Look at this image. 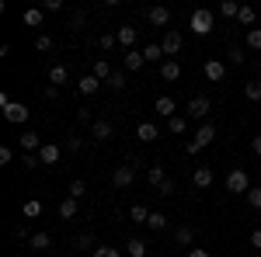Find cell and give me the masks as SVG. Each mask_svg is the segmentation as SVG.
<instances>
[{
  "label": "cell",
  "mask_w": 261,
  "mask_h": 257,
  "mask_svg": "<svg viewBox=\"0 0 261 257\" xmlns=\"http://www.w3.org/2000/svg\"><path fill=\"white\" fill-rule=\"evenodd\" d=\"M84 191H87V184H84L81 178H73V181H70V198H77V202H81Z\"/></svg>",
  "instance_id": "ab89813d"
},
{
  "label": "cell",
  "mask_w": 261,
  "mask_h": 257,
  "mask_svg": "<svg viewBox=\"0 0 261 257\" xmlns=\"http://www.w3.org/2000/svg\"><path fill=\"white\" fill-rule=\"evenodd\" d=\"M157 191H161V198H167V195H174V181L167 178V181H164V184H161V188H157Z\"/></svg>",
  "instance_id": "f5cc1de1"
},
{
  "label": "cell",
  "mask_w": 261,
  "mask_h": 257,
  "mask_svg": "<svg viewBox=\"0 0 261 257\" xmlns=\"http://www.w3.org/2000/svg\"><path fill=\"white\" fill-rule=\"evenodd\" d=\"M136 35H140V28H133V24H122V28H115V39H119V45L125 49V52L136 45Z\"/></svg>",
  "instance_id": "7c38bea8"
},
{
  "label": "cell",
  "mask_w": 261,
  "mask_h": 257,
  "mask_svg": "<svg viewBox=\"0 0 261 257\" xmlns=\"http://www.w3.org/2000/svg\"><path fill=\"white\" fill-rule=\"evenodd\" d=\"M247 205H251V209H261V184H251V191H247Z\"/></svg>",
  "instance_id": "f35d334b"
},
{
  "label": "cell",
  "mask_w": 261,
  "mask_h": 257,
  "mask_svg": "<svg viewBox=\"0 0 261 257\" xmlns=\"http://www.w3.org/2000/svg\"><path fill=\"white\" fill-rule=\"evenodd\" d=\"M136 167H140V160H133V163H122V167H115V170H112V184H115L119 191L133 188V184H136Z\"/></svg>",
  "instance_id": "3957f363"
},
{
  "label": "cell",
  "mask_w": 261,
  "mask_h": 257,
  "mask_svg": "<svg viewBox=\"0 0 261 257\" xmlns=\"http://www.w3.org/2000/svg\"><path fill=\"white\" fill-rule=\"evenodd\" d=\"M258 174H261V170H258Z\"/></svg>",
  "instance_id": "680465c9"
},
{
  "label": "cell",
  "mask_w": 261,
  "mask_h": 257,
  "mask_svg": "<svg viewBox=\"0 0 261 257\" xmlns=\"http://www.w3.org/2000/svg\"><path fill=\"white\" fill-rule=\"evenodd\" d=\"M181 45H185V39H181V32H174V28H167V32H164V39H161L164 56H178V52H181Z\"/></svg>",
  "instance_id": "5b68a950"
},
{
  "label": "cell",
  "mask_w": 261,
  "mask_h": 257,
  "mask_svg": "<svg viewBox=\"0 0 261 257\" xmlns=\"http://www.w3.org/2000/svg\"><path fill=\"white\" fill-rule=\"evenodd\" d=\"M174 240H178L181 247H192V240H195V230H192V226H178V230H174Z\"/></svg>",
  "instance_id": "f1b7e54d"
},
{
  "label": "cell",
  "mask_w": 261,
  "mask_h": 257,
  "mask_svg": "<svg viewBox=\"0 0 261 257\" xmlns=\"http://www.w3.org/2000/svg\"><path fill=\"white\" fill-rule=\"evenodd\" d=\"M21 216H24V219H39V216H42V202H39V198L21 202Z\"/></svg>",
  "instance_id": "7402d4cb"
},
{
  "label": "cell",
  "mask_w": 261,
  "mask_h": 257,
  "mask_svg": "<svg viewBox=\"0 0 261 257\" xmlns=\"http://www.w3.org/2000/svg\"><path fill=\"white\" fill-rule=\"evenodd\" d=\"M213 139H216V125H213V122H202V129L195 132V139L185 146V153H188V157H195V153H199V150H205Z\"/></svg>",
  "instance_id": "7a4b0ae2"
},
{
  "label": "cell",
  "mask_w": 261,
  "mask_h": 257,
  "mask_svg": "<svg viewBox=\"0 0 261 257\" xmlns=\"http://www.w3.org/2000/svg\"><path fill=\"white\" fill-rule=\"evenodd\" d=\"M251 247L261 250V230H251Z\"/></svg>",
  "instance_id": "9f6ffc18"
},
{
  "label": "cell",
  "mask_w": 261,
  "mask_h": 257,
  "mask_svg": "<svg viewBox=\"0 0 261 257\" xmlns=\"http://www.w3.org/2000/svg\"><path fill=\"white\" fill-rule=\"evenodd\" d=\"M164 226H167V216H164V212H150V219H146V230H153V233H161Z\"/></svg>",
  "instance_id": "4dcf8cb0"
},
{
  "label": "cell",
  "mask_w": 261,
  "mask_h": 257,
  "mask_svg": "<svg viewBox=\"0 0 261 257\" xmlns=\"http://www.w3.org/2000/svg\"><path fill=\"white\" fill-rule=\"evenodd\" d=\"M39 163H42L39 153H24V157H21V167H24V170H35Z\"/></svg>",
  "instance_id": "ee69618b"
},
{
  "label": "cell",
  "mask_w": 261,
  "mask_h": 257,
  "mask_svg": "<svg viewBox=\"0 0 261 257\" xmlns=\"http://www.w3.org/2000/svg\"><path fill=\"white\" fill-rule=\"evenodd\" d=\"M77 205H81L77 198H70V195H66V198L60 202V216H63V219H73V216H77Z\"/></svg>",
  "instance_id": "4316f807"
},
{
  "label": "cell",
  "mask_w": 261,
  "mask_h": 257,
  "mask_svg": "<svg viewBox=\"0 0 261 257\" xmlns=\"http://www.w3.org/2000/svg\"><path fill=\"white\" fill-rule=\"evenodd\" d=\"M146 21H150L153 28H167V24H171V11H167L164 4H157V7L146 11Z\"/></svg>",
  "instance_id": "30bf717a"
},
{
  "label": "cell",
  "mask_w": 261,
  "mask_h": 257,
  "mask_svg": "<svg viewBox=\"0 0 261 257\" xmlns=\"http://www.w3.org/2000/svg\"><path fill=\"white\" fill-rule=\"evenodd\" d=\"M185 257H213V254H209V250H202V247H188V254H185Z\"/></svg>",
  "instance_id": "11a10c76"
},
{
  "label": "cell",
  "mask_w": 261,
  "mask_h": 257,
  "mask_svg": "<svg viewBox=\"0 0 261 257\" xmlns=\"http://www.w3.org/2000/svg\"><path fill=\"white\" fill-rule=\"evenodd\" d=\"M60 157H63V146H56V142H45V146L39 150V160L45 163V167H56Z\"/></svg>",
  "instance_id": "4fadbf2b"
},
{
  "label": "cell",
  "mask_w": 261,
  "mask_h": 257,
  "mask_svg": "<svg viewBox=\"0 0 261 257\" xmlns=\"http://www.w3.org/2000/svg\"><path fill=\"white\" fill-rule=\"evenodd\" d=\"M146 181H150V184H153V188H161L164 181H167V174H164V167H161V163H157V167H150V170H146Z\"/></svg>",
  "instance_id": "d6a6232c"
},
{
  "label": "cell",
  "mask_w": 261,
  "mask_h": 257,
  "mask_svg": "<svg viewBox=\"0 0 261 257\" xmlns=\"http://www.w3.org/2000/svg\"><path fill=\"white\" fill-rule=\"evenodd\" d=\"M129 219L146 226V219H150V209H146V205H133V209H129Z\"/></svg>",
  "instance_id": "74e56055"
},
{
  "label": "cell",
  "mask_w": 261,
  "mask_h": 257,
  "mask_svg": "<svg viewBox=\"0 0 261 257\" xmlns=\"http://www.w3.org/2000/svg\"><path fill=\"white\" fill-rule=\"evenodd\" d=\"M226 191H230V195H247V191H251V174H247L244 167H233V170L226 174Z\"/></svg>",
  "instance_id": "277c9868"
},
{
  "label": "cell",
  "mask_w": 261,
  "mask_h": 257,
  "mask_svg": "<svg viewBox=\"0 0 261 257\" xmlns=\"http://www.w3.org/2000/svg\"><path fill=\"white\" fill-rule=\"evenodd\" d=\"M220 14H223V18H237V14H241V4H237V0H223Z\"/></svg>",
  "instance_id": "8d00e7d4"
},
{
  "label": "cell",
  "mask_w": 261,
  "mask_h": 257,
  "mask_svg": "<svg viewBox=\"0 0 261 257\" xmlns=\"http://www.w3.org/2000/svg\"><path fill=\"white\" fill-rule=\"evenodd\" d=\"M11 160H14V150H11V146H0V163H4V167H7V163H11Z\"/></svg>",
  "instance_id": "816d5d0a"
},
{
  "label": "cell",
  "mask_w": 261,
  "mask_h": 257,
  "mask_svg": "<svg viewBox=\"0 0 261 257\" xmlns=\"http://www.w3.org/2000/svg\"><path fill=\"white\" fill-rule=\"evenodd\" d=\"M105 87H108V91H125V70H115V73L108 77Z\"/></svg>",
  "instance_id": "1f68e13d"
},
{
  "label": "cell",
  "mask_w": 261,
  "mask_h": 257,
  "mask_svg": "<svg viewBox=\"0 0 261 257\" xmlns=\"http://www.w3.org/2000/svg\"><path fill=\"white\" fill-rule=\"evenodd\" d=\"M91 73H94V77H98L101 83H108V77H112L115 70H112V63H108V56H105V60H94V66H91Z\"/></svg>",
  "instance_id": "44dd1931"
},
{
  "label": "cell",
  "mask_w": 261,
  "mask_h": 257,
  "mask_svg": "<svg viewBox=\"0 0 261 257\" xmlns=\"http://www.w3.org/2000/svg\"><path fill=\"white\" fill-rule=\"evenodd\" d=\"M66 150H70V153H77V150H84V139L77 136V132H73V136L66 139Z\"/></svg>",
  "instance_id": "7dc6e473"
},
{
  "label": "cell",
  "mask_w": 261,
  "mask_h": 257,
  "mask_svg": "<svg viewBox=\"0 0 261 257\" xmlns=\"http://www.w3.org/2000/svg\"><path fill=\"white\" fill-rule=\"evenodd\" d=\"M136 139H140V142H153V139H161V129H157L153 122H140V125H136Z\"/></svg>",
  "instance_id": "9a60e30c"
},
{
  "label": "cell",
  "mask_w": 261,
  "mask_h": 257,
  "mask_svg": "<svg viewBox=\"0 0 261 257\" xmlns=\"http://www.w3.org/2000/svg\"><path fill=\"white\" fill-rule=\"evenodd\" d=\"M112 136H115V129H112L108 119H98L94 125H91V139H94V142H108Z\"/></svg>",
  "instance_id": "8fae6325"
},
{
  "label": "cell",
  "mask_w": 261,
  "mask_h": 257,
  "mask_svg": "<svg viewBox=\"0 0 261 257\" xmlns=\"http://www.w3.org/2000/svg\"><path fill=\"white\" fill-rule=\"evenodd\" d=\"M53 45H56V39H53L49 32H39V35H35V49H39V52H49Z\"/></svg>",
  "instance_id": "e575fe53"
},
{
  "label": "cell",
  "mask_w": 261,
  "mask_h": 257,
  "mask_svg": "<svg viewBox=\"0 0 261 257\" xmlns=\"http://www.w3.org/2000/svg\"><path fill=\"white\" fill-rule=\"evenodd\" d=\"M42 94H45V101H56V98H60V87H53V83H49Z\"/></svg>",
  "instance_id": "db71d44e"
},
{
  "label": "cell",
  "mask_w": 261,
  "mask_h": 257,
  "mask_svg": "<svg viewBox=\"0 0 261 257\" xmlns=\"http://www.w3.org/2000/svg\"><path fill=\"white\" fill-rule=\"evenodd\" d=\"M153 108H157V111H161L164 119H174V115H178V104H174V98H167V94H161V98H157V104H153Z\"/></svg>",
  "instance_id": "d6986e66"
},
{
  "label": "cell",
  "mask_w": 261,
  "mask_h": 257,
  "mask_svg": "<svg viewBox=\"0 0 261 257\" xmlns=\"http://www.w3.org/2000/svg\"><path fill=\"white\" fill-rule=\"evenodd\" d=\"M244 98L258 104L261 101V80H247V83H244Z\"/></svg>",
  "instance_id": "83f0119b"
},
{
  "label": "cell",
  "mask_w": 261,
  "mask_h": 257,
  "mask_svg": "<svg viewBox=\"0 0 261 257\" xmlns=\"http://www.w3.org/2000/svg\"><path fill=\"white\" fill-rule=\"evenodd\" d=\"M21 21H24L28 28H42V24H45V11H42V7H28V11L21 14Z\"/></svg>",
  "instance_id": "ac0fdd59"
},
{
  "label": "cell",
  "mask_w": 261,
  "mask_h": 257,
  "mask_svg": "<svg viewBox=\"0 0 261 257\" xmlns=\"http://www.w3.org/2000/svg\"><path fill=\"white\" fill-rule=\"evenodd\" d=\"M122 66H125V73H140L146 60H143V49H129L125 56H122Z\"/></svg>",
  "instance_id": "9c48e42d"
},
{
  "label": "cell",
  "mask_w": 261,
  "mask_h": 257,
  "mask_svg": "<svg viewBox=\"0 0 261 257\" xmlns=\"http://www.w3.org/2000/svg\"><path fill=\"white\" fill-rule=\"evenodd\" d=\"M143 60H146V63H164V49H161V42H150V45L143 49Z\"/></svg>",
  "instance_id": "cb8c5ba5"
},
{
  "label": "cell",
  "mask_w": 261,
  "mask_h": 257,
  "mask_svg": "<svg viewBox=\"0 0 261 257\" xmlns=\"http://www.w3.org/2000/svg\"><path fill=\"white\" fill-rule=\"evenodd\" d=\"M188 129V119L185 115H174V119H167V132H174V136H181Z\"/></svg>",
  "instance_id": "d590c367"
},
{
  "label": "cell",
  "mask_w": 261,
  "mask_h": 257,
  "mask_svg": "<svg viewBox=\"0 0 261 257\" xmlns=\"http://www.w3.org/2000/svg\"><path fill=\"white\" fill-rule=\"evenodd\" d=\"M209 111H213V101L205 98V94H199V98L188 101V119H205Z\"/></svg>",
  "instance_id": "ba28073f"
},
{
  "label": "cell",
  "mask_w": 261,
  "mask_h": 257,
  "mask_svg": "<svg viewBox=\"0 0 261 257\" xmlns=\"http://www.w3.org/2000/svg\"><path fill=\"white\" fill-rule=\"evenodd\" d=\"M202 73H205L209 83H223V80H226V63H223V60H205Z\"/></svg>",
  "instance_id": "8992f818"
},
{
  "label": "cell",
  "mask_w": 261,
  "mask_h": 257,
  "mask_svg": "<svg viewBox=\"0 0 261 257\" xmlns=\"http://www.w3.org/2000/svg\"><path fill=\"white\" fill-rule=\"evenodd\" d=\"M28 115H32V111H28V104H21V101H14V104H7V108H4V119L11 122V125H24Z\"/></svg>",
  "instance_id": "52a82bcc"
},
{
  "label": "cell",
  "mask_w": 261,
  "mask_h": 257,
  "mask_svg": "<svg viewBox=\"0 0 261 257\" xmlns=\"http://www.w3.org/2000/svg\"><path fill=\"white\" fill-rule=\"evenodd\" d=\"M101 49H105V52H112V49H115V45H119V39H115V32H105V35H101Z\"/></svg>",
  "instance_id": "60d3db41"
},
{
  "label": "cell",
  "mask_w": 261,
  "mask_h": 257,
  "mask_svg": "<svg viewBox=\"0 0 261 257\" xmlns=\"http://www.w3.org/2000/svg\"><path fill=\"white\" fill-rule=\"evenodd\" d=\"M213 178H216V174H213V167H195V174H192V184H195L199 191H205V188L213 184Z\"/></svg>",
  "instance_id": "2e32d148"
},
{
  "label": "cell",
  "mask_w": 261,
  "mask_h": 257,
  "mask_svg": "<svg viewBox=\"0 0 261 257\" xmlns=\"http://www.w3.org/2000/svg\"><path fill=\"white\" fill-rule=\"evenodd\" d=\"M39 7L45 11V14H60V11H63V0H42Z\"/></svg>",
  "instance_id": "7bdbcfd3"
},
{
  "label": "cell",
  "mask_w": 261,
  "mask_h": 257,
  "mask_svg": "<svg viewBox=\"0 0 261 257\" xmlns=\"http://www.w3.org/2000/svg\"><path fill=\"white\" fill-rule=\"evenodd\" d=\"M84 21H87V14H84V11H73V14H70V28H81Z\"/></svg>",
  "instance_id": "f907efd6"
},
{
  "label": "cell",
  "mask_w": 261,
  "mask_h": 257,
  "mask_svg": "<svg viewBox=\"0 0 261 257\" xmlns=\"http://www.w3.org/2000/svg\"><path fill=\"white\" fill-rule=\"evenodd\" d=\"M49 83H53V87H60V83H70V70H66L63 63L49 66Z\"/></svg>",
  "instance_id": "ffe728a7"
},
{
  "label": "cell",
  "mask_w": 261,
  "mask_h": 257,
  "mask_svg": "<svg viewBox=\"0 0 261 257\" xmlns=\"http://www.w3.org/2000/svg\"><path fill=\"white\" fill-rule=\"evenodd\" d=\"M11 237H14V240H32V233H28V226L21 222V226H14V230H11Z\"/></svg>",
  "instance_id": "c3c4849f"
},
{
  "label": "cell",
  "mask_w": 261,
  "mask_h": 257,
  "mask_svg": "<svg viewBox=\"0 0 261 257\" xmlns=\"http://www.w3.org/2000/svg\"><path fill=\"white\" fill-rule=\"evenodd\" d=\"M251 150H254V157H261V136L251 139Z\"/></svg>",
  "instance_id": "6f0895ef"
},
{
  "label": "cell",
  "mask_w": 261,
  "mask_h": 257,
  "mask_svg": "<svg viewBox=\"0 0 261 257\" xmlns=\"http://www.w3.org/2000/svg\"><path fill=\"white\" fill-rule=\"evenodd\" d=\"M77 91H81L84 98H91V94H98V91H101V80L94 77V73H84V77L77 80Z\"/></svg>",
  "instance_id": "5bb4252c"
},
{
  "label": "cell",
  "mask_w": 261,
  "mask_h": 257,
  "mask_svg": "<svg viewBox=\"0 0 261 257\" xmlns=\"http://www.w3.org/2000/svg\"><path fill=\"white\" fill-rule=\"evenodd\" d=\"M213 24H216V14H213L209 7H199V11H192V21H188L192 35H209V32H213Z\"/></svg>",
  "instance_id": "6da1fadb"
},
{
  "label": "cell",
  "mask_w": 261,
  "mask_h": 257,
  "mask_svg": "<svg viewBox=\"0 0 261 257\" xmlns=\"http://www.w3.org/2000/svg\"><path fill=\"white\" fill-rule=\"evenodd\" d=\"M237 21H241L244 28H251V24L258 21V11H254V7H247V4H241V14H237Z\"/></svg>",
  "instance_id": "f546056e"
},
{
  "label": "cell",
  "mask_w": 261,
  "mask_h": 257,
  "mask_svg": "<svg viewBox=\"0 0 261 257\" xmlns=\"http://www.w3.org/2000/svg\"><path fill=\"white\" fill-rule=\"evenodd\" d=\"M226 60L233 63V66H241V63H244V49H230V52H226Z\"/></svg>",
  "instance_id": "681fc988"
},
{
  "label": "cell",
  "mask_w": 261,
  "mask_h": 257,
  "mask_svg": "<svg viewBox=\"0 0 261 257\" xmlns=\"http://www.w3.org/2000/svg\"><path fill=\"white\" fill-rule=\"evenodd\" d=\"M77 122H84V125H94V115H91V108H77Z\"/></svg>",
  "instance_id": "bcb514c9"
},
{
  "label": "cell",
  "mask_w": 261,
  "mask_h": 257,
  "mask_svg": "<svg viewBox=\"0 0 261 257\" xmlns=\"http://www.w3.org/2000/svg\"><path fill=\"white\" fill-rule=\"evenodd\" d=\"M161 77H164V80H178V77H181L178 60H164V63H161Z\"/></svg>",
  "instance_id": "603a6c76"
},
{
  "label": "cell",
  "mask_w": 261,
  "mask_h": 257,
  "mask_svg": "<svg viewBox=\"0 0 261 257\" xmlns=\"http://www.w3.org/2000/svg\"><path fill=\"white\" fill-rule=\"evenodd\" d=\"M91 257H122V250H115V247H108V243H101V247H98V250H94Z\"/></svg>",
  "instance_id": "f6af8a7d"
},
{
  "label": "cell",
  "mask_w": 261,
  "mask_h": 257,
  "mask_svg": "<svg viewBox=\"0 0 261 257\" xmlns=\"http://www.w3.org/2000/svg\"><path fill=\"white\" fill-rule=\"evenodd\" d=\"M146 250H150V247H146L143 240L129 237V243H125V254H129V257H146Z\"/></svg>",
  "instance_id": "484cf974"
},
{
  "label": "cell",
  "mask_w": 261,
  "mask_h": 257,
  "mask_svg": "<svg viewBox=\"0 0 261 257\" xmlns=\"http://www.w3.org/2000/svg\"><path fill=\"white\" fill-rule=\"evenodd\" d=\"M247 49H254V52L261 49V28H251L247 32Z\"/></svg>",
  "instance_id": "b9f144b4"
},
{
  "label": "cell",
  "mask_w": 261,
  "mask_h": 257,
  "mask_svg": "<svg viewBox=\"0 0 261 257\" xmlns=\"http://www.w3.org/2000/svg\"><path fill=\"white\" fill-rule=\"evenodd\" d=\"M73 247H77V250H91V254L98 250V247H94V237H91V233H81V237H73Z\"/></svg>",
  "instance_id": "836d02e7"
},
{
  "label": "cell",
  "mask_w": 261,
  "mask_h": 257,
  "mask_svg": "<svg viewBox=\"0 0 261 257\" xmlns=\"http://www.w3.org/2000/svg\"><path fill=\"white\" fill-rule=\"evenodd\" d=\"M42 146H45V142H42L39 132H21V150H24V153H39Z\"/></svg>",
  "instance_id": "e0dca14e"
},
{
  "label": "cell",
  "mask_w": 261,
  "mask_h": 257,
  "mask_svg": "<svg viewBox=\"0 0 261 257\" xmlns=\"http://www.w3.org/2000/svg\"><path fill=\"white\" fill-rule=\"evenodd\" d=\"M28 247H32V250H49V247H53V237H49V233H32Z\"/></svg>",
  "instance_id": "d4e9b609"
}]
</instances>
